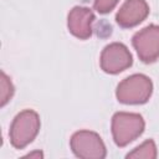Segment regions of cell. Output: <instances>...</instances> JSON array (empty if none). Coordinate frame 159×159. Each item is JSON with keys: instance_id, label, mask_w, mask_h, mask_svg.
<instances>
[{"instance_id": "obj_1", "label": "cell", "mask_w": 159, "mask_h": 159, "mask_svg": "<svg viewBox=\"0 0 159 159\" xmlns=\"http://www.w3.org/2000/svg\"><path fill=\"white\" fill-rule=\"evenodd\" d=\"M153 93L152 80L142 73L125 77L116 89L117 99L123 104H143L149 101Z\"/></svg>"}, {"instance_id": "obj_11", "label": "cell", "mask_w": 159, "mask_h": 159, "mask_svg": "<svg viewBox=\"0 0 159 159\" xmlns=\"http://www.w3.org/2000/svg\"><path fill=\"white\" fill-rule=\"evenodd\" d=\"M119 0H94V9L99 14H107L112 11Z\"/></svg>"}, {"instance_id": "obj_10", "label": "cell", "mask_w": 159, "mask_h": 159, "mask_svg": "<svg viewBox=\"0 0 159 159\" xmlns=\"http://www.w3.org/2000/svg\"><path fill=\"white\" fill-rule=\"evenodd\" d=\"M15 88L12 82L10 81V78L6 76V73L4 71H1V76H0V106L4 107L14 96Z\"/></svg>"}, {"instance_id": "obj_8", "label": "cell", "mask_w": 159, "mask_h": 159, "mask_svg": "<svg viewBox=\"0 0 159 159\" xmlns=\"http://www.w3.org/2000/svg\"><path fill=\"white\" fill-rule=\"evenodd\" d=\"M148 15L149 5L145 0H125L116 15V21L120 27L129 29L139 25Z\"/></svg>"}, {"instance_id": "obj_9", "label": "cell", "mask_w": 159, "mask_h": 159, "mask_svg": "<svg viewBox=\"0 0 159 159\" xmlns=\"http://www.w3.org/2000/svg\"><path fill=\"white\" fill-rule=\"evenodd\" d=\"M157 145L153 139L143 142L140 145L134 148L130 153L127 154V158H144V159H155L157 158Z\"/></svg>"}, {"instance_id": "obj_3", "label": "cell", "mask_w": 159, "mask_h": 159, "mask_svg": "<svg viewBox=\"0 0 159 159\" xmlns=\"http://www.w3.org/2000/svg\"><path fill=\"white\" fill-rule=\"evenodd\" d=\"M145 128L143 117L138 113L117 112L112 117V135L118 147H125L137 139Z\"/></svg>"}, {"instance_id": "obj_12", "label": "cell", "mask_w": 159, "mask_h": 159, "mask_svg": "<svg viewBox=\"0 0 159 159\" xmlns=\"http://www.w3.org/2000/svg\"><path fill=\"white\" fill-rule=\"evenodd\" d=\"M26 157H30V158H32V157H42V153H40V152H37V153H31V154H27Z\"/></svg>"}, {"instance_id": "obj_5", "label": "cell", "mask_w": 159, "mask_h": 159, "mask_svg": "<svg viewBox=\"0 0 159 159\" xmlns=\"http://www.w3.org/2000/svg\"><path fill=\"white\" fill-rule=\"evenodd\" d=\"M132 43L142 62H155L159 58V25L150 24L135 32Z\"/></svg>"}, {"instance_id": "obj_2", "label": "cell", "mask_w": 159, "mask_h": 159, "mask_svg": "<svg viewBox=\"0 0 159 159\" xmlns=\"http://www.w3.org/2000/svg\"><path fill=\"white\" fill-rule=\"evenodd\" d=\"M40 116L32 109H25L16 114L10 125V143L16 149H22L30 144L40 130Z\"/></svg>"}, {"instance_id": "obj_7", "label": "cell", "mask_w": 159, "mask_h": 159, "mask_svg": "<svg viewBox=\"0 0 159 159\" xmlns=\"http://www.w3.org/2000/svg\"><path fill=\"white\" fill-rule=\"evenodd\" d=\"M94 14L89 7L75 6L67 16L68 31L80 40H86L92 35V24L94 21Z\"/></svg>"}, {"instance_id": "obj_6", "label": "cell", "mask_w": 159, "mask_h": 159, "mask_svg": "<svg viewBox=\"0 0 159 159\" xmlns=\"http://www.w3.org/2000/svg\"><path fill=\"white\" fill-rule=\"evenodd\" d=\"M132 63V53L129 52L128 47L120 42H112L107 45L103 48L99 58L101 68L109 75H117L130 67Z\"/></svg>"}, {"instance_id": "obj_4", "label": "cell", "mask_w": 159, "mask_h": 159, "mask_svg": "<svg viewBox=\"0 0 159 159\" xmlns=\"http://www.w3.org/2000/svg\"><path fill=\"white\" fill-rule=\"evenodd\" d=\"M73 154L82 159H103L107 155L102 138L92 130H78L70 140Z\"/></svg>"}]
</instances>
